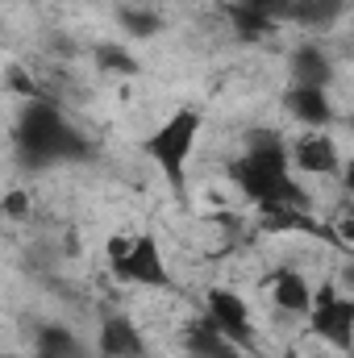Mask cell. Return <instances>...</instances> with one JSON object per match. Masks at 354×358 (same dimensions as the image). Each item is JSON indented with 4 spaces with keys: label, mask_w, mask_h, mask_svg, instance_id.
Masks as SVG:
<instances>
[{
    "label": "cell",
    "mask_w": 354,
    "mask_h": 358,
    "mask_svg": "<svg viewBox=\"0 0 354 358\" xmlns=\"http://www.w3.org/2000/svg\"><path fill=\"white\" fill-rule=\"evenodd\" d=\"M271 300H275L279 313L304 317L309 304H313V292H309V283H304L300 271H275V275H271Z\"/></svg>",
    "instance_id": "7c38bea8"
},
{
    "label": "cell",
    "mask_w": 354,
    "mask_h": 358,
    "mask_svg": "<svg viewBox=\"0 0 354 358\" xmlns=\"http://www.w3.org/2000/svg\"><path fill=\"white\" fill-rule=\"evenodd\" d=\"M283 104H288V113H292L296 121H304L309 129H325V125L334 121V104H330L325 88H304V84H292V88H288V96H283Z\"/></svg>",
    "instance_id": "30bf717a"
},
{
    "label": "cell",
    "mask_w": 354,
    "mask_h": 358,
    "mask_svg": "<svg viewBox=\"0 0 354 358\" xmlns=\"http://www.w3.org/2000/svg\"><path fill=\"white\" fill-rule=\"evenodd\" d=\"M259 225L267 234H309V238H321L330 246H346L313 208H296V204H259Z\"/></svg>",
    "instance_id": "52a82bcc"
},
{
    "label": "cell",
    "mask_w": 354,
    "mask_h": 358,
    "mask_svg": "<svg viewBox=\"0 0 354 358\" xmlns=\"http://www.w3.org/2000/svg\"><path fill=\"white\" fill-rule=\"evenodd\" d=\"M309 321H313V329H317L325 342H334L338 350H351V342H354V300L338 296L334 287H321V292L313 296V304H309Z\"/></svg>",
    "instance_id": "5b68a950"
},
{
    "label": "cell",
    "mask_w": 354,
    "mask_h": 358,
    "mask_svg": "<svg viewBox=\"0 0 354 358\" xmlns=\"http://www.w3.org/2000/svg\"><path fill=\"white\" fill-rule=\"evenodd\" d=\"M13 142H17V159L25 167H55V163H80V159H88V138L46 96L25 100V108L17 113Z\"/></svg>",
    "instance_id": "7a4b0ae2"
},
{
    "label": "cell",
    "mask_w": 354,
    "mask_h": 358,
    "mask_svg": "<svg viewBox=\"0 0 354 358\" xmlns=\"http://www.w3.org/2000/svg\"><path fill=\"white\" fill-rule=\"evenodd\" d=\"M121 25H125L129 34L146 38V34H155V29H159V17H155V13H138V8H121Z\"/></svg>",
    "instance_id": "e0dca14e"
},
{
    "label": "cell",
    "mask_w": 354,
    "mask_h": 358,
    "mask_svg": "<svg viewBox=\"0 0 354 358\" xmlns=\"http://www.w3.org/2000/svg\"><path fill=\"white\" fill-rule=\"evenodd\" d=\"M96 355L100 358H146V342L129 317H104L96 334Z\"/></svg>",
    "instance_id": "9c48e42d"
},
{
    "label": "cell",
    "mask_w": 354,
    "mask_h": 358,
    "mask_svg": "<svg viewBox=\"0 0 354 358\" xmlns=\"http://www.w3.org/2000/svg\"><path fill=\"white\" fill-rule=\"evenodd\" d=\"M92 55H96V67H100V71H108V76H138V59H134L125 46L100 42Z\"/></svg>",
    "instance_id": "2e32d148"
},
{
    "label": "cell",
    "mask_w": 354,
    "mask_h": 358,
    "mask_svg": "<svg viewBox=\"0 0 354 358\" xmlns=\"http://www.w3.org/2000/svg\"><path fill=\"white\" fill-rule=\"evenodd\" d=\"M292 163L309 176H338L342 171V159H338V142L325 134V129H309L292 142Z\"/></svg>",
    "instance_id": "ba28073f"
},
{
    "label": "cell",
    "mask_w": 354,
    "mask_h": 358,
    "mask_svg": "<svg viewBox=\"0 0 354 358\" xmlns=\"http://www.w3.org/2000/svg\"><path fill=\"white\" fill-rule=\"evenodd\" d=\"M108 267H113L117 279L138 283V287H167L171 283L167 259H163V250H159V242L150 234H142V238H113L108 242Z\"/></svg>",
    "instance_id": "277c9868"
},
{
    "label": "cell",
    "mask_w": 354,
    "mask_h": 358,
    "mask_svg": "<svg viewBox=\"0 0 354 358\" xmlns=\"http://www.w3.org/2000/svg\"><path fill=\"white\" fill-rule=\"evenodd\" d=\"M313 358H330V355H313Z\"/></svg>",
    "instance_id": "ffe728a7"
},
{
    "label": "cell",
    "mask_w": 354,
    "mask_h": 358,
    "mask_svg": "<svg viewBox=\"0 0 354 358\" xmlns=\"http://www.w3.org/2000/svg\"><path fill=\"white\" fill-rule=\"evenodd\" d=\"M288 67H292V84H304V88H325L334 80L330 55L321 46H313V42L309 46H296L292 59H288Z\"/></svg>",
    "instance_id": "8fae6325"
},
{
    "label": "cell",
    "mask_w": 354,
    "mask_h": 358,
    "mask_svg": "<svg viewBox=\"0 0 354 358\" xmlns=\"http://www.w3.org/2000/svg\"><path fill=\"white\" fill-rule=\"evenodd\" d=\"M0 213H4V217H17V221H21V217H29V192H21V187H17V192H8V196L0 200Z\"/></svg>",
    "instance_id": "d6986e66"
},
{
    "label": "cell",
    "mask_w": 354,
    "mask_h": 358,
    "mask_svg": "<svg viewBox=\"0 0 354 358\" xmlns=\"http://www.w3.org/2000/svg\"><path fill=\"white\" fill-rule=\"evenodd\" d=\"M200 129H204V113L200 108H176L142 146H146V155L159 163V171L167 176L171 183V192L176 196H187V159H192V150H196V138H200Z\"/></svg>",
    "instance_id": "3957f363"
},
{
    "label": "cell",
    "mask_w": 354,
    "mask_h": 358,
    "mask_svg": "<svg viewBox=\"0 0 354 358\" xmlns=\"http://www.w3.org/2000/svg\"><path fill=\"white\" fill-rule=\"evenodd\" d=\"M229 179L255 204H296V208H313L309 204V192L288 171V142L275 129H255L246 138V150L229 163Z\"/></svg>",
    "instance_id": "6da1fadb"
},
{
    "label": "cell",
    "mask_w": 354,
    "mask_h": 358,
    "mask_svg": "<svg viewBox=\"0 0 354 358\" xmlns=\"http://www.w3.org/2000/svg\"><path fill=\"white\" fill-rule=\"evenodd\" d=\"M200 321H204L208 329H217L221 338H229L234 346H246V342L255 338V329H250V308H246V300H242L238 292H229V287H213V292H208Z\"/></svg>",
    "instance_id": "8992f818"
},
{
    "label": "cell",
    "mask_w": 354,
    "mask_h": 358,
    "mask_svg": "<svg viewBox=\"0 0 354 358\" xmlns=\"http://www.w3.org/2000/svg\"><path fill=\"white\" fill-rule=\"evenodd\" d=\"M34 358H88L84 338H76L67 325H42L38 329V342H34Z\"/></svg>",
    "instance_id": "4fadbf2b"
},
{
    "label": "cell",
    "mask_w": 354,
    "mask_h": 358,
    "mask_svg": "<svg viewBox=\"0 0 354 358\" xmlns=\"http://www.w3.org/2000/svg\"><path fill=\"white\" fill-rule=\"evenodd\" d=\"M187 355L192 358H242V346H234L229 338H221L217 329L196 321L192 334H187Z\"/></svg>",
    "instance_id": "9a60e30c"
},
{
    "label": "cell",
    "mask_w": 354,
    "mask_h": 358,
    "mask_svg": "<svg viewBox=\"0 0 354 358\" xmlns=\"http://www.w3.org/2000/svg\"><path fill=\"white\" fill-rule=\"evenodd\" d=\"M346 13V0H283V17L288 21H300V25H334L338 17Z\"/></svg>",
    "instance_id": "5bb4252c"
},
{
    "label": "cell",
    "mask_w": 354,
    "mask_h": 358,
    "mask_svg": "<svg viewBox=\"0 0 354 358\" xmlns=\"http://www.w3.org/2000/svg\"><path fill=\"white\" fill-rule=\"evenodd\" d=\"M4 88H8V92H21L25 100H38V96H42V92H38V84H34L21 67H8V71H4Z\"/></svg>",
    "instance_id": "ac0fdd59"
}]
</instances>
